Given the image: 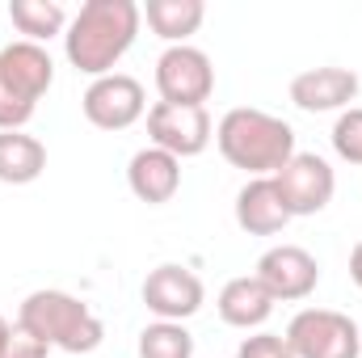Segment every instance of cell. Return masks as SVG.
<instances>
[{"instance_id": "obj_1", "label": "cell", "mask_w": 362, "mask_h": 358, "mask_svg": "<svg viewBox=\"0 0 362 358\" xmlns=\"http://www.w3.org/2000/svg\"><path fill=\"white\" fill-rule=\"evenodd\" d=\"M139 21H144V8L135 0H85L64 34L68 64L93 81L110 76L114 64L131 51Z\"/></svg>"}, {"instance_id": "obj_2", "label": "cell", "mask_w": 362, "mask_h": 358, "mask_svg": "<svg viewBox=\"0 0 362 358\" xmlns=\"http://www.w3.org/2000/svg\"><path fill=\"white\" fill-rule=\"evenodd\" d=\"M215 144L232 169H245L249 178H274L295 156V131L291 122L274 118L266 110L236 105L219 118Z\"/></svg>"}, {"instance_id": "obj_3", "label": "cell", "mask_w": 362, "mask_h": 358, "mask_svg": "<svg viewBox=\"0 0 362 358\" xmlns=\"http://www.w3.org/2000/svg\"><path fill=\"white\" fill-rule=\"evenodd\" d=\"M17 329L34 333L38 342H47L51 350H64V354H93L105 337V325L93 316V308L68 291L25 295L17 308Z\"/></svg>"}, {"instance_id": "obj_4", "label": "cell", "mask_w": 362, "mask_h": 358, "mask_svg": "<svg viewBox=\"0 0 362 358\" xmlns=\"http://www.w3.org/2000/svg\"><path fill=\"white\" fill-rule=\"evenodd\" d=\"M286 346L295 358H358L362 333L346 312L333 308H303L286 325Z\"/></svg>"}, {"instance_id": "obj_5", "label": "cell", "mask_w": 362, "mask_h": 358, "mask_svg": "<svg viewBox=\"0 0 362 358\" xmlns=\"http://www.w3.org/2000/svg\"><path fill=\"white\" fill-rule=\"evenodd\" d=\"M148 139L152 148H165L169 156H202L206 144L215 139V122L206 114V105H169L156 101L148 110Z\"/></svg>"}, {"instance_id": "obj_6", "label": "cell", "mask_w": 362, "mask_h": 358, "mask_svg": "<svg viewBox=\"0 0 362 358\" xmlns=\"http://www.w3.org/2000/svg\"><path fill=\"white\" fill-rule=\"evenodd\" d=\"M156 93L169 105H206V97L215 93L211 55L198 51V47H189V42L169 47L156 59Z\"/></svg>"}, {"instance_id": "obj_7", "label": "cell", "mask_w": 362, "mask_h": 358, "mask_svg": "<svg viewBox=\"0 0 362 358\" xmlns=\"http://www.w3.org/2000/svg\"><path fill=\"white\" fill-rule=\"evenodd\" d=\"M274 181H278V194H282L291 219H295V215H316V211H325V207L333 202V194H337V173H333L329 161L316 156V152H295V156L274 173Z\"/></svg>"}, {"instance_id": "obj_8", "label": "cell", "mask_w": 362, "mask_h": 358, "mask_svg": "<svg viewBox=\"0 0 362 358\" xmlns=\"http://www.w3.org/2000/svg\"><path fill=\"white\" fill-rule=\"evenodd\" d=\"M81 110L93 127L101 131H127L135 127L144 114H148V97H144V85L127 72H110V76H97L85 97H81Z\"/></svg>"}, {"instance_id": "obj_9", "label": "cell", "mask_w": 362, "mask_h": 358, "mask_svg": "<svg viewBox=\"0 0 362 358\" xmlns=\"http://www.w3.org/2000/svg\"><path fill=\"white\" fill-rule=\"evenodd\" d=\"M206 291H202V278L194 270L177 266V262H165L144 278V304L156 321H189L198 308H202Z\"/></svg>"}, {"instance_id": "obj_10", "label": "cell", "mask_w": 362, "mask_h": 358, "mask_svg": "<svg viewBox=\"0 0 362 358\" xmlns=\"http://www.w3.org/2000/svg\"><path fill=\"white\" fill-rule=\"evenodd\" d=\"M257 282L278 299H308L320 282V262L299 245H274L257 262Z\"/></svg>"}, {"instance_id": "obj_11", "label": "cell", "mask_w": 362, "mask_h": 358, "mask_svg": "<svg viewBox=\"0 0 362 358\" xmlns=\"http://www.w3.org/2000/svg\"><path fill=\"white\" fill-rule=\"evenodd\" d=\"M358 97V76L350 68H308L291 81V101L308 114L346 110Z\"/></svg>"}, {"instance_id": "obj_12", "label": "cell", "mask_w": 362, "mask_h": 358, "mask_svg": "<svg viewBox=\"0 0 362 358\" xmlns=\"http://www.w3.org/2000/svg\"><path fill=\"white\" fill-rule=\"evenodd\" d=\"M127 185L139 202L160 207L181 190V161L169 156L165 148H139L127 165Z\"/></svg>"}, {"instance_id": "obj_13", "label": "cell", "mask_w": 362, "mask_h": 358, "mask_svg": "<svg viewBox=\"0 0 362 358\" xmlns=\"http://www.w3.org/2000/svg\"><path fill=\"white\" fill-rule=\"evenodd\" d=\"M236 224L249 232V236H274L291 224V211L278 194V181L274 178H253L240 194H236Z\"/></svg>"}, {"instance_id": "obj_14", "label": "cell", "mask_w": 362, "mask_h": 358, "mask_svg": "<svg viewBox=\"0 0 362 358\" xmlns=\"http://www.w3.org/2000/svg\"><path fill=\"white\" fill-rule=\"evenodd\" d=\"M215 308H219L223 325H232V329H262L274 312V295L257 282V274H240V278L223 282Z\"/></svg>"}, {"instance_id": "obj_15", "label": "cell", "mask_w": 362, "mask_h": 358, "mask_svg": "<svg viewBox=\"0 0 362 358\" xmlns=\"http://www.w3.org/2000/svg\"><path fill=\"white\" fill-rule=\"evenodd\" d=\"M0 72L25 93L30 101H42V93L51 89V81H55V64H51L47 47L42 42H25V38L8 42L0 51Z\"/></svg>"}, {"instance_id": "obj_16", "label": "cell", "mask_w": 362, "mask_h": 358, "mask_svg": "<svg viewBox=\"0 0 362 358\" xmlns=\"http://www.w3.org/2000/svg\"><path fill=\"white\" fill-rule=\"evenodd\" d=\"M47 169V144L25 131H0V181L4 185H30Z\"/></svg>"}, {"instance_id": "obj_17", "label": "cell", "mask_w": 362, "mask_h": 358, "mask_svg": "<svg viewBox=\"0 0 362 358\" xmlns=\"http://www.w3.org/2000/svg\"><path fill=\"white\" fill-rule=\"evenodd\" d=\"M144 17H148L152 34H160L169 47H181L189 34H198V25L206 17V4L202 0H148Z\"/></svg>"}, {"instance_id": "obj_18", "label": "cell", "mask_w": 362, "mask_h": 358, "mask_svg": "<svg viewBox=\"0 0 362 358\" xmlns=\"http://www.w3.org/2000/svg\"><path fill=\"white\" fill-rule=\"evenodd\" d=\"M8 17L25 34V42H47L55 34H68V13L59 0H13Z\"/></svg>"}, {"instance_id": "obj_19", "label": "cell", "mask_w": 362, "mask_h": 358, "mask_svg": "<svg viewBox=\"0 0 362 358\" xmlns=\"http://www.w3.org/2000/svg\"><path fill=\"white\" fill-rule=\"evenodd\" d=\"M139 358H194V337L177 321H156L139 333Z\"/></svg>"}, {"instance_id": "obj_20", "label": "cell", "mask_w": 362, "mask_h": 358, "mask_svg": "<svg viewBox=\"0 0 362 358\" xmlns=\"http://www.w3.org/2000/svg\"><path fill=\"white\" fill-rule=\"evenodd\" d=\"M34 110H38V101H30L25 93L0 72V131H21L34 118Z\"/></svg>"}, {"instance_id": "obj_21", "label": "cell", "mask_w": 362, "mask_h": 358, "mask_svg": "<svg viewBox=\"0 0 362 358\" xmlns=\"http://www.w3.org/2000/svg\"><path fill=\"white\" fill-rule=\"evenodd\" d=\"M333 148H337L341 161L362 165V105L341 110V118L333 122Z\"/></svg>"}, {"instance_id": "obj_22", "label": "cell", "mask_w": 362, "mask_h": 358, "mask_svg": "<svg viewBox=\"0 0 362 358\" xmlns=\"http://www.w3.org/2000/svg\"><path fill=\"white\" fill-rule=\"evenodd\" d=\"M236 358H295V354H291L286 337H278V333H257V337H245V342H240Z\"/></svg>"}, {"instance_id": "obj_23", "label": "cell", "mask_w": 362, "mask_h": 358, "mask_svg": "<svg viewBox=\"0 0 362 358\" xmlns=\"http://www.w3.org/2000/svg\"><path fill=\"white\" fill-rule=\"evenodd\" d=\"M47 354H51L47 342H38L34 333H25V329L13 325V337H8V346H4V354L0 358H47Z\"/></svg>"}, {"instance_id": "obj_24", "label": "cell", "mask_w": 362, "mask_h": 358, "mask_svg": "<svg viewBox=\"0 0 362 358\" xmlns=\"http://www.w3.org/2000/svg\"><path fill=\"white\" fill-rule=\"evenodd\" d=\"M350 278H354V287L362 291V241L354 245V253H350Z\"/></svg>"}, {"instance_id": "obj_25", "label": "cell", "mask_w": 362, "mask_h": 358, "mask_svg": "<svg viewBox=\"0 0 362 358\" xmlns=\"http://www.w3.org/2000/svg\"><path fill=\"white\" fill-rule=\"evenodd\" d=\"M8 337H13V329H8V321L0 316V354H4V346H8Z\"/></svg>"}]
</instances>
